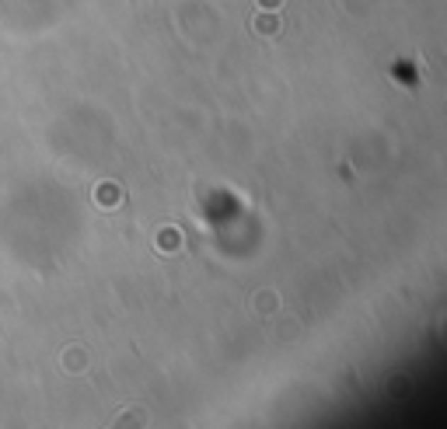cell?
I'll list each match as a JSON object with an SVG mask.
<instances>
[{"label": "cell", "instance_id": "obj_1", "mask_svg": "<svg viewBox=\"0 0 447 429\" xmlns=\"http://www.w3.org/2000/svg\"><path fill=\"white\" fill-rule=\"evenodd\" d=\"M144 426H147V416H144L140 408H133V412H126V416L119 419L115 429H144Z\"/></svg>", "mask_w": 447, "mask_h": 429}]
</instances>
